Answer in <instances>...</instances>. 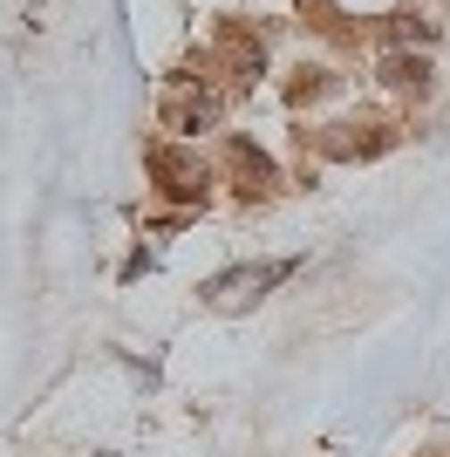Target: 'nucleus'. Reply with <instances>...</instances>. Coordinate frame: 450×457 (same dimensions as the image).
<instances>
[{
	"mask_svg": "<svg viewBox=\"0 0 450 457\" xmlns=\"http://www.w3.org/2000/svg\"><path fill=\"white\" fill-rule=\"evenodd\" d=\"M273 280H280V267H232V273H219V280H205V301L219 307V314H239V307H253Z\"/></svg>",
	"mask_w": 450,
	"mask_h": 457,
	"instance_id": "1",
	"label": "nucleus"
},
{
	"mask_svg": "<svg viewBox=\"0 0 450 457\" xmlns=\"http://www.w3.org/2000/svg\"><path fill=\"white\" fill-rule=\"evenodd\" d=\"M205 123H219V103H212V96H178V103H171V130H205Z\"/></svg>",
	"mask_w": 450,
	"mask_h": 457,
	"instance_id": "2",
	"label": "nucleus"
},
{
	"mask_svg": "<svg viewBox=\"0 0 450 457\" xmlns=\"http://www.w3.org/2000/svg\"><path fill=\"white\" fill-rule=\"evenodd\" d=\"M157 178H171L164 191H178V198H191V191H198V185H191V178H198V171H191V164H185V157H178V151H157Z\"/></svg>",
	"mask_w": 450,
	"mask_h": 457,
	"instance_id": "3",
	"label": "nucleus"
},
{
	"mask_svg": "<svg viewBox=\"0 0 450 457\" xmlns=\"http://www.w3.org/2000/svg\"><path fill=\"white\" fill-rule=\"evenodd\" d=\"M389 35H396V41H437V28H430V21H416V14H396Z\"/></svg>",
	"mask_w": 450,
	"mask_h": 457,
	"instance_id": "4",
	"label": "nucleus"
},
{
	"mask_svg": "<svg viewBox=\"0 0 450 457\" xmlns=\"http://www.w3.org/2000/svg\"><path fill=\"white\" fill-rule=\"evenodd\" d=\"M423 76H430L423 62H389V82H416V89H423Z\"/></svg>",
	"mask_w": 450,
	"mask_h": 457,
	"instance_id": "5",
	"label": "nucleus"
}]
</instances>
